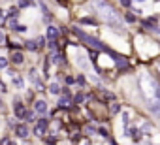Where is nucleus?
<instances>
[{
	"label": "nucleus",
	"instance_id": "obj_5",
	"mask_svg": "<svg viewBox=\"0 0 160 145\" xmlns=\"http://www.w3.org/2000/svg\"><path fill=\"white\" fill-rule=\"evenodd\" d=\"M15 117L17 119H23V117H27V108L19 102V100H15Z\"/></svg>",
	"mask_w": 160,
	"mask_h": 145
},
{
	"label": "nucleus",
	"instance_id": "obj_9",
	"mask_svg": "<svg viewBox=\"0 0 160 145\" xmlns=\"http://www.w3.org/2000/svg\"><path fill=\"white\" fill-rule=\"evenodd\" d=\"M57 36H58V28L49 27V28H47V38H49V40H57Z\"/></svg>",
	"mask_w": 160,
	"mask_h": 145
},
{
	"label": "nucleus",
	"instance_id": "obj_14",
	"mask_svg": "<svg viewBox=\"0 0 160 145\" xmlns=\"http://www.w3.org/2000/svg\"><path fill=\"white\" fill-rule=\"evenodd\" d=\"M13 83H15V87H17V89H23V85H25V81H23L19 76H15V78H13Z\"/></svg>",
	"mask_w": 160,
	"mask_h": 145
},
{
	"label": "nucleus",
	"instance_id": "obj_28",
	"mask_svg": "<svg viewBox=\"0 0 160 145\" xmlns=\"http://www.w3.org/2000/svg\"><path fill=\"white\" fill-rule=\"evenodd\" d=\"M19 45H21V43H17V42H10V47H13V49L19 47Z\"/></svg>",
	"mask_w": 160,
	"mask_h": 145
},
{
	"label": "nucleus",
	"instance_id": "obj_18",
	"mask_svg": "<svg viewBox=\"0 0 160 145\" xmlns=\"http://www.w3.org/2000/svg\"><path fill=\"white\" fill-rule=\"evenodd\" d=\"M81 23H83V25H96V21H94V19H89V17H83Z\"/></svg>",
	"mask_w": 160,
	"mask_h": 145
},
{
	"label": "nucleus",
	"instance_id": "obj_6",
	"mask_svg": "<svg viewBox=\"0 0 160 145\" xmlns=\"http://www.w3.org/2000/svg\"><path fill=\"white\" fill-rule=\"evenodd\" d=\"M70 104H72V100H70V91L64 89V96L60 98V104H58V106H60L62 109H66V108H70Z\"/></svg>",
	"mask_w": 160,
	"mask_h": 145
},
{
	"label": "nucleus",
	"instance_id": "obj_31",
	"mask_svg": "<svg viewBox=\"0 0 160 145\" xmlns=\"http://www.w3.org/2000/svg\"><path fill=\"white\" fill-rule=\"evenodd\" d=\"M0 42H2V32H0Z\"/></svg>",
	"mask_w": 160,
	"mask_h": 145
},
{
	"label": "nucleus",
	"instance_id": "obj_3",
	"mask_svg": "<svg viewBox=\"0 0 160 145\" xmlns=\"http://www.w3.org/2000/svg\"><path fill=\"white\" fill-rule=\"evenodd\" d=\"M73 32H75V34H77L79 38H81V40H83L85 43H89L91 47H96V49H104V51H106V53H109L111 57H117V55H115V53H113L111 49H108V47H106V45H104V43H102L100 40H96V38H92V36H89V34L81 32V30H79V28H73Z\"/></svg>",
	"mask_w": 160,
	"mask_h": 145
},
{
	"label": "nucleus",
	"instance_id": "obj_2",
	"mask_svg": "<svg viewBox=\"0 0 160 145\" xmlns=\"http://www.w3.org/2000/svg\"><path fill=\"white\" fill-rule=\"evenodd\" d=\"M96 10H98V15H102V19L109 25V27H113L115 30H122V21L119 19V15H117V12L108 4V2H104V0H98L96 2Z\"/></svg>",
	"mask_w": 160,
	"mask_h": 145
},
{
	"label": "nucleus",
	"instance_id": "obj_23",
	"mask_svg": "<svg viewBox=\"0 0 160 145\" xmlns=\"http://www.w3.org/2000/svg\"><path fill=\"white\" fill-rule=\"evenodd\" d=\"M15 30H17V32H27V27H25V25H17Z\"/></svg>",
	"mask_w": 160,
	"mask_h": 145
},
{
	"label": "nucleus",
	"instance_id": "obj_27",
	"mask_svg": "<svg viewBox=\"0 0 160 145\" xmlns=\"http://www.w3.org/2000/svg\"><path fill=\"white\" fill-rule=\"evenodd\" d=\"M98 132H100V134H102V136H104V138H109V136H108V130H106V128H100V130H98Z\"/></svg>",
	"mask_w": 160,
	"mask_h": 145
},
{
	"label": "nucleus",
	"instance_id": "obj_10",
	"mask_svg": "<svg viewBox=\"0 0 160 145\" xmlns=\"http://www.w3.org/2000/svg\"><path fill=\"white\" fill-rule=\"evenodd\" d=\"M12 60H13L15 64H21V62L25 60V57H23V53H19V51H15V53L12 55Z\"/></svg>",
	"mask_w": 160,
	"mask_h": 145
},
{
	"label": "nucleus",
	"instance_id": "obj_17",
	"mask_svg": "<svg viewBox=\"0 0 160 145\" xmlns=\"http://www.w3.org/2000/svg\"><path fill=\"white\" fill-rule=\"evenodd\" d=\"M85 98H87V94H83V92H79V94L75 96V104H81V102H83Z\"/></svg>",
	"mask_w": 160,
	"mask_h": 145
},
{
	"label": "nucleus",
	"instance_id": "obj_20",
	"mask_svg": "<svg viewBox=\"0 0 160 145\" xmlns=\"http://www.w3.org/2000/svg\"><path fill=\"white\" fill-rule=\"evenodd\" d=\"M119 111H121V106H119V104H111V113L115 115V113H119Z\"/></svg>",
	"mask_w": 160,
	"mask_h": 145
},
{
	"label": "nucleus",
	"instance_id": "obj_7",
	"mask_svg": "<svg viewBox=\"0 0 160 145\" xmlns=\"http://www.w3.org/2000/svg\"><path fill=\"white\" fill-rule=\"evenodd\" d=\"M15 134L23 139V138H27V136H28V128H27V126H23V124H17V126H15Z\"/></svg>",
	"mask_w": 160,
	"mask_h": 145
},
{
	"label": "nucleus",
	"instance_id": "obj_11",
	"mask_svg": "<svg viewBox=\"0 0 160 145\" xmlns=\"http://www.w3.org/2000/svg\"><path fill=\"white\" fill-rule=\"evenodd\" d=\"M27 47L30 51H36V49H40V43H38V40H32V42H27Z\"/></svg>",
	"mask_w": 160,
	"mask_h": 145
},
{
	"label": "nucleus",
	"instance_id": "obj_4",
	"mask_svg": "<svg viewBox=\"0 0 160 145\" xmlns=\"http://www.w3.org/2000/svg\"><path fill=\"white\" fill-rule=\"evenodd\" d=\"M47 124H49V121H47V119H40V121H38V124L34 126V136H43V134H45Z\"/></svg>",
	"mask_w": 160,
	"mask_h": 145
},
{
	"label": "nucleus",
	"instance_id": "obj_12",
	"mask_svg": "<svg viewBox=\"0 0 160 145\" xmlns=\"http://www.w3.org/2000/svg\"><path fill=\"white\" fill-rule=\"evenodd\" d=\"M115 58H117V66H119V68H126V66H128V60H126L124 57H115Z\"/></svg>",
	"mask_w": 160,
	"mask_h": 145
},
{
	"label": "nucleus",
	"instance_id": "obj_13",
	"mask_svg": "<svg viewBox=\"0 0 160 145\" xmlns=\"http://www.w3.org/2000/svg\"><path fill=\"white\" fill-rule=\"evenodd\" d=\"M49 92H51V94H58V92H60V87H58L57 83H51V85H49Z\"/></svg>",
	"mask_w": 160,
	"mask_h": 145
},
{
	"label": "nucleus",
	"instance_id": "obj_25",
	"mask_svg": "<svg viewBox=\"0 0 160 145\" xmlns=\"http://www.w3.org/2000/svg\"><path fill=\"white\" fill-rule=\"evenodd\" d=\"M73 81H75V79H73V78H72V76H66V83H68V85H72V83H73Z\"/></svg>",
	"mask_w": 160,
	"mask_h": 145
},
{
	"label": "nucleus",
	"instance_id": "obj_19",
	"mask_svg": "<svg viewBox=\"0 0 160 145\" xmlns=\"http://www.w3.org/2000/svg\"><path fill=\"white\" fill-rule=\"evenodd\" d=\"M32 2H30V0H19V8H28Z\"/></svg>",
	"mask_w": 160,
	"mask_h": 145
},
{
	"label": "nucleus",
	"instance_id": "obj_8",
	"mask_svg": "<svg viewBox=\"0 0 160 145\" xmlns=\"http://www.w3.org/2000/svg\"><path fill=\"white\" fill-rule=\"evenodd\" d=\"M34 109H36V113H45V111H47V104H45L43 100H38V102L34 104Z\"/></svg>",
	"mask_w": 160,
	"mask_h": 145
},
{
	"label": "nucleus",
	"instance_id": "obj_26",
	"mask_svg": "<svg viewBox=\"0 0 160 145\" xmlns=\"http://www.w3.org/2000/svg\"><path fill=\"white\" fill-rule=\"evenodd\" d=\"M122 121H124V124H128V121H130V117H128V113H122Z\"/></svg>",
	"mask_w": 160,
	"mask_h": 145
},
{
	"label": "nucleus",
	"instance_id": "obj_24",
	"mask_svg": "<svg viewBox=\"0 0 160 145\" xmlns=\"http://www.w3.org/2000/svg\"><path fill=\"white\" fill-rule=\"evenodd\" d=\"M0 145H13V143H12V141H10V139H8V138H4V139H2V141H0Z\"/></svg>",
	"mask_w": 160,
	"mask_h": 145
},
{
	"label": "nucleus",
	"instance_id": "obj_22",
	"mask_svg": "<svg viewBox=\"0 0 160 145\" xmlns=\"http://www.w3.org/2000/svg\"><path fill=\"white\" fill-rule=\"evenodd\" d=\"M75 81H77L79 85H85V81H87V79H85V76H79V78H77Z\"/></svg>",
	"mask_w": 160,
	"mask_h": 145
},
{
	"label": "nucleus",
	"instance_id": "obj_15",
	"mask_svg": "<svg viewBox=\"0 0 160 145\" xmlns=\"http://www.w3.org/2000/svg\"><path fill=\"white\" fill-rule=\"evenodd\" d=\"M124 21H126V23H134V21H136V15H134V13H130V12H128V13H126V15H124Z\"/></svg>",
	"mask_w": 160,
	"mask_h": 145
},
{
	"label": "nucleus",
	"instance_id": "obj_16",
	"mask_svg": "<svg viewBox=\"0 0 160 145\" xmlns=\"http://www.w3.org/2000/svg\"><path fill=\"white\" fill-rule=\"evenodd\" d=\"M49 49H51L53 53H57V51H58V45H57V42H55V40H49Z\"/></svg>",
	"mask_w": 160,
	"mask_h": 145
},
{
	"label": "nucleus",
	"instance_id": "obj_29",
	"mask_svg": "<svg viewBox=\"0 0 160 145\" xmlns=\"http://www.w3.org/2000/svg\"><path fill=\"white\" fill-rule=\"evenodd\" d=\"M122 2V6H130V0H121Z\"/></svg>",
	"mask_w": 160,
	"mask_h": 145
},
{
	"label": "nucleus",
	"instance_id": "obj_1",
	"mask_svg": "<svg viewBox=\"0 0 160 145\" xmlns=\"http://www.w3.org/2000/svg\"><path fill=\"white\" fill-rule=\"evenodd\" d=\"M139 85H141V92H143L147 109L154 117H160V87H158V83L149 74H143L139 79Z\"/></svg>",
	"mask_w": 160,
	"mask_h": 145
},
{
	"label": "nucleus",
	"instance_id": "obj_30",
	"mask_svg": "<svg viewBox=\"0 0 160 145\" xmlns=\"http://www.w3.org/2000/svg\"><path fill=\"white\" fill-rule=\"evenodd\" d=\"M2 13H4V12H2V10H0V19H2Z\"/></svg>",
	"mask_w": 160,
	"mask_h": 145
},
{
	"label": "nucleus",
	"instance_id": "obj_21",
	"mask_svg": "<svg viewBox=\"0 0 160 145\" xmlns=\"http://www.w3.org/2000/svg\"><path fill=\"white\" fill-rule=\"evenodd\" d=\"M6 66H8V58L0 57V70H2V68H6Z\"/></svg>",
	"mask_w": 160,
	"mask_h": 145
}]
</instances>
